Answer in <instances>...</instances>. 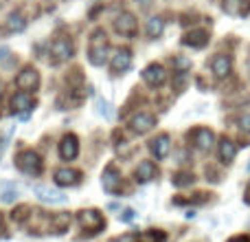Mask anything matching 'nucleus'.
I'll list each match as a JSON object with an SVG mask.
<instances>
[{"mask_svg": "<svg viewBox=\"0 0 250 242\" xmlns=\"http://www.w3.org/2000/svg\"><path fill=\"white\" fill-rule=\"evenodd\" d=\"M88 60L92 66H104L108 60V38L104 29H95L88 42Z\"/></svg>", "mask_w": 250, "mask_h": 242, "instance_id": "f257e3e1", "label": "nucleus"}, {"mask_svg": "<svg viewBox=\"0 0 250 242\" xmlns=\"http://www.w3.org/2000/svg\"><path fill=\"white\" fill-rule=\"evenodd\" d=\"M16 168L20 169L22 174H26V176H40L42 169H44V165H42V159H40L38 152L22 150L20 154L16 156Z\"/></svg>", "mask_w": 250, "mask_h": 242, "instance_id": "f03ea898", "label": "nucleus"}, {"mask_svg": "<svg viewBox=\"0 0 250 242\" xmlns=\"http://www.w3.org/2000/svg\"><path fill=\"white\" fill-rule=\"evenodd\" d=\"M77 222L83 231H88V236H97L101 229H105V218L97 209H82L77 214Z\"/></svg>", "mask_w": 250, "mask_h": 242, "instance_id": "7ed1b4c3", "label": "nucleus"}, {"mask_svg": "<svg viewBox=\"0 0 250 242\" xmlns=\"http://www.w3.org/2000/svg\"><path fill=\"white\" fill-rule=\"evenodd\" d=\"M51 62L53 64H62V62H68L75 55V44L70 38H57L51 44Z\"/></svg>", "mask_w": 250, "mask_h": 242, "instance_id": "20e7f679", "label": "nucleus"}, {"mask_svg": "<svg viewBox=\"0 0 250 242\" xmlns=\"http://www.w3.org/2000/svg\"><path fill=\"white\" fill-rule=\"evenodd\" d=\"M33 106H35L33 95L26 93V91H18L16 95L11 97V110H13V115H20V119L29 117V113L33 110Z\"/></svg>", "mask_w": 250, "mask_h": 242, "instance_id": "39448f33", "label": "nucleus"}, {"mask_svg": "<svg viewBox=\"0 0 250 242\" xmlns=\"http://www.w3.org/2000/svg\"><path fill=\"white\" fill-rule=\"evenodd\" d=\"M101 183H104L105 192H110V194H119V192H121V183H123L121 169H119L114 163H110L108 168L104 169V174H101Z\"/></svg>", "mask_w": 250, "mask_h": 242, "instance_id": "423d86ee", "label": "nucleus"}, {"mask_svg": "<svg viewBox=\"0 0 250 242\" xmlns=\"http://www.w3.org/2000/svg\"><path fill=\"white\" fill-rule=\"evenodd\" d=\"M16 86L20 88V91H38L40 88V73L33 69V66H26V69H22L20 73H18L16 77Z\"/></svg>", "mask_w": 250, "mask_h": 242, "instance_id": "0eeeda50", "label": "nucleus"}, {"mask_svg": "<svg viewBox=\"0 0 250 242\" xmlns=\"http://www.w3.org/2000/svg\"><path fill=\"white\" fill-rule=\"evenodd\" d=\"M114 31H117V33H121V35H125V38H134V35H136V31H138L136 18H134L129 11L119 13L117 20H114Z\"/></svg>", "mask_w": 250, "mask_h": 242, "instance_id": "6e6552de", "label": "nucleus"}, {"mask_svg": "<svg viewBox=\"0 0 250 242\" xmlns=\"http://www.w3.org/2000/svg\"><path fill=\"white\" fill-rule=\"evenodd\" d=\"M189 139L193 141V145L198 147L200 152H208L213 147V143H215V134L208 128H195L193 132L189 134Z\"/></svg>", "mask_w": 250, "mask_h": 242, "instance_id": "1a4fd4ad", "label": "nucleus"}, {"mask_svg": "<svg viewBox=\"0 0 250 242\" xmlns=\"http://www.w3.org/2000/svg\"><path fill=\"white\" fill-rule=\"evenodd\" d=\"M33 194L38 196L42 203H48V205L66 203V194H62V192H57V190H51V187H46V185H33Z\"/></svg>", "mask_w": 250, "mask_h": 242, "instance_id": "9d476101", "label": "nucleus"}, {"mask_svg": "<svg viewBox=\"0 0 250 242\" xmlns=\"http://www.w3.org/2000/svg\"><path fill=\"white\" fill-rule=\"evenodd\" d=\"M129 66H132V53H129V48H119L112 55V60H110V71L114 75H121Z\"/></svg>", "mask_w": 250, "mask_h": 242, "instance_id": "9b49d317", "label": "nucleus"}, {"mask_svg": "<svg viewBox=\"0 0 250 242\" xmlns=\"http://www.w3.org/2000/svg\"><path fill=\"white\" fill-rule=\"evenodd\" d=\"M154 125H156V117L151 113H136L132 119H129V128H132L136 134L149 132Z\"/></svg>", "mask_w": 250, "mask_h": 242, "instance_id": "f8f14e48", "label": "nucleus"}, {"mask_svg": "<svg viewBox=\"0 0 250 242\" xmlns=\"http://www.w3.org/2000/svg\"><path fill=\"white\" fill-rule=\"evenodd\" d=\"M82 181V172L73 168H60L55 169V183L62 187H75Z\"/></svg>", "mask_w": 250, "mask_h": 242, "instance_id": "ddd939ff", "label": "nucleus"}, {"mask_svg": "<svg viewBox=\"0 0 250 242\" xmlns=\"http://www.w3.org/2000/svg\"><path fill=\"white\" fill-rule=\"evenodd\" d=\"M143 79L147 82V86L158 88V86H163V84H165L167 73H165V69L160 64H149L145 71H143Z\"/></svg>", "mask_w": 250, "mask_h": 242, "instance_id": "4468645a", "label": "nucleus"}, {"mask_svg": "<svg viewBox=\"0 0 250 242\" xmlns=\"http://www.w3.org/2000/svg\"><path fill=\"white\" fill-rule=\"evenodd\" d=\"M79 154V139L75 134H66L60 143V156L62 161H73Z\"/></svg>", "mask_w": 250, "mask_h": 242, "instance_id": "2eb2a0df", "label": "nucleus"}, {"mask_svg": "<svg viewBox=\"0 0 250 242\" xmlns=\"http://www.w3.org/2000/svg\"><path fill=\"white\" fill-rule=\"evenodd\" d=\"M156 176H158V168H156L154 161H141L138 168L134 169V178H136L138 183H149V181H154Z\"/></svg>", "mask_w": 250, "mask_h": 242, "instance_id": "dca6fc26", "label": "nucleus"}, {"mask_svg": "<svg viewBox=\"0 0 250 242\" xmlns=\"http://www.w3.org/2000/svg\"><path fill=\"white\" fill-rule=\"evenodd\" d=\"M182 44L191 48H204L208 44V33L204 29H193L182 35Z\"/></svg>", "mask_w": 250, "mask_h": 242, "instance_id": "f3484780", "label": "nucleus"}, {"mask_svg": "<svg viewBox=\"0 0 250 242\" xmlns=\"http://www.w3.org/2000/svg\"><path fill=\"white\" fill-rule=\"evenodd\" d=\"M149 150L156 159L163 161L165 156L169 154V150H171V139H169V134H158V137L149 143Z\"/></svg>", "mask_w": 250, "mask_h": 242, "instance_id": "a211bd4d", "label": "nucleus"}, {"mask_svg": "<svg viewBox=\"0 0 250 242\" xmlns=\"http://www.w3.org/2000/svg\"><path fill=\"white\" fill-rule=\"evenodd\" d=\"M230 57L229 55H215L211 60V71L217 79H226L230 75Z\"/></svg>", "mask_w": 250, "mask_h": 242, "instance_id": "6ab92c4d", "label": "nucleus"}, {"mask_svg": "<svg viewBox=\"0 0 250 242\" xmlns=\"http://www.w3.org/2000/svg\"><path fill=\"white\" fill-rule=\"evenodd\" d=\"M222 9L230 16H248L250 11V0H224Z\"/></svg>", "mask_w": 250, "mask_h": 242, "instance_id": "aec40b11", "label": "nucleus"}, {"mask_svg": "<svg viewBox=\"0 0 250 242\" xmlns=\"http://www.w3.org/2000/svg\"><path fill=\"white\" fill-rule=\"evenodd\" d=\"M68 227H70V214L60 212V214H55V216H51V234L62 236L68 231Z\"/></svg>", "mask_w": 250, "mask_h": 242, "instance_id": "412c9836", "label": "nucleus"}, {"mask_svg": "<svg viewBox=\"0 0 250 242\" xmlns=\"http://www.w3.org/2000/svg\"><path fill=\"white\" fill-rule=\"evenodd\" d=\"M217 154H220V161L224 165H230L235 161V154H237V150H235V143L229 141V139H222L220 145H217Z\"/></svg>", "mask_w": 250, "mask_h": 242, "instance_id": "4be33fe9", "label": "nucleus"}, {"mask_svg": "<svg viewBox=\"0 0 250 242\" xmlns=\"http://www.w3.org/2000/svg\"><path fill=\"white\" fill-rule=\"evenodd\" d=\"M7 29L11 31V33H22V31L26 29V20H24V16H22V11L9 13V18H7Z\"/></svg>", "mask_w": 250, "mask_h": 242, "instance_id": "5701e85b", "label": "nucleus"}, {"mask_svg": "<svg viewBox=\"0 0 250 242\" xmlns=\"http://www.w3.org/2000/svg\"><path fill=\"white\" fill-rule=\"evenodd\" d=\"M145 31H147V35H149L151 40L160 38V35H163V31H165V20H163V18H160V16L149 18V20H147Z\"/></svg>", "mask_w": 250, "mask_h": 242, "instance_id": "b1692460", "label": "nucleus"}, {"mask_svg": "<svg viewBox=\"0 0 250 242\" xmlns=\"http://www.w3.org/2000/svg\"><path fill=\"white\" fill-rule=\"evenodd\" d=\"M31 212H33V209H31L29 205H20V207H16V209L11 212V220L16 222V225H24V222L29 220Z\"/></svg>", "mask_w": 250, "mask_h": 242, "instance_id": "393cba45", "label": "nucleus"}, {"mask_svg": "<svg viewBox=\"0 0 250 242\" xmlns=\"http://www.w3.org/2000/svg\"><path fill=\"white\" fill-rule=\"evenodd\" d=\"M167 240V236L163 234V231H158V229H149V231H145V234L138 238V242H165Z\"/></svg>", "mask_w": 250, "mask_h": 242, "instance_id": "a878e982", "label": "nucleus"}, {"mask_svg": "<svg viewBox=\"0 0 250 242\" xmlns=\"http://www.w3.org/2000/svg\"><path fill=\"white\" fill-rule=\"evenodd\" d=\"M97 113L101 115L104 119H112V106H110V101H105V99H97Z\"/></svg>", "mask_w": 250, "mask_h": 242, "instance_id": "bb28decb", "label": "nucleus"}, {"mask_svg": "<svg viewBox=\"0 0 250 242\" xmlns=\"http://www.w3.org/2000/svg\"><path fill=\"white\" fill-rule=\"evenodd\" d=\"M173 66H176L180 73H182V71H189V69H191V60H189V57L176 55V57H173Z\"/></svg>", "mask_w": 250, "mask_h": 242, "instance_id": "cd10ccee", "label": "nucleus"}, {"mask_svg": "<svg viewBox=\"0 0 250 242\" xmlns=\"http://www.w3.org/2000/svg\"><path fill=\"white\" fill-rule=\"evenodd\" d=\"M193 183V176L191 174H176V178H173V185H178V187H185V185H191Z\"/></svg>", "mask_w": 250, "mask_h": 242, "instance_id": "c85d7f7f", "label": "nucleus"}, {"mask_svg": "<svg viewBox=\"0 0 250 242\" xmlns=\"http://www.w3.org/2000/svg\"><path fill=\"white\" fill-rule=\"evenodd\" d=\"M237 125L244 130V132H250V113H246V115H242V117L237 119Z\"/></svg>", "mask_w": 250, "mask_h": 242, "instance_id": "c756f323", "label": "nucleus"}, {"mask_svg": "<svg viewBox=\"0 0 250 242\" xmlns=\"http://www.w3.org/2000/svg\"><path fill=\"white\" fill-rule=\"evenodd\" d=\"M18 198V190H9L2 194V203H13Z\"/></svg>", "mask_w": 250, "mask_h": 242, "instance_id": "7c9ffc66", "label": "nucleus"}, {"mask_svg": "<svg viewBox=\"0 0 250 242\" xmlns=\"http://www.w3.org/2000/svg\"><path fill=\"white\" fill-rule=\"evenodd\" d=\"M134 216H136V212H134V209H125V212L121 214V220L123 222H132Z\"/></svg>", "mask_w": 250, "mask_h": 242, "instance_id": "2f4dec72", "label": "nucleus"}, {"mask_svg": "<svg viewBox=\"0 0 250 242\" xmlns=\"http://www.w3.org/2000/svg\"><path fill=\"white\" fill-rule=\"evenodd\" d=\"M112 242H134V236H123V238H117Z\"/></svg>", "mask_w": 250, "mask_h": 242, "instance_id": "473e14b6", "label": "nucleus"}, {"mask_svg": "<svg viewBox=\"0 0 250 242\" xmlns=\"http://www.w3.org/2000/svg\"><path fill=\"white\" fill-rule=\"evenodd\" d=\"M7 55H9V47H0V60H4Z\"/></svg>", "mask_w": 250, "mask_h": 242, "instance_id": "72a5a7b5", "label": "nucleus"}, {"mask_svg": "<svg viewBox=\"0 0 250 242\" xmlns=\"http://www.w3.org/2000/svg\"><path fill=\"white\" fill-rule=\"evenodd\" d=\"M136 2H141V7H143V9H147V7L151 4V0H136Z\"/></svg>", "mask_w": 250, "mask_h": 242, "instance_id": "f704fd0d", "label": "nucleus"}, {"mask_svg": "<svg viewBox=\"0 0 250 242\" xmlns=\"http://www.w3.org/2000/svg\"><path fill=\"white\" fill-rule=\"evenodd\" d=\"M230 242H248L246 238H237V240H230Z\"/></svg>", "mask_w": 250, "mask_h": 242, "instance_id": "c9c22d12", "label": "nucleus"}, {"mask_svg": "<svg viewBox=\"0 0 250 242\" xmlns=\"http://www.w3.org/2000/svg\"><path fill=\"white\" fill-rule=\"evenodd\" d=\"M246 172H250V163H248V165H246Z\"/></svg>", "mask_w": 250, "mask_h": 242, "instance_id": "e433bc0d", "label": "nucleus"}, {"mask_svg": "<svg viewBox=\"0 0 250 242\" xmlns=\"http://www.w3.org/2000/svg\"><path fill=\"white\" fill-rule=\"evenodd\" d=\"M0 91H2V84H0Z\"/></svg>", "mask_w": 250, "mask_h": 242, "instance_id": "4c0bfd02", "label": "nucleus"}]
</instances>
